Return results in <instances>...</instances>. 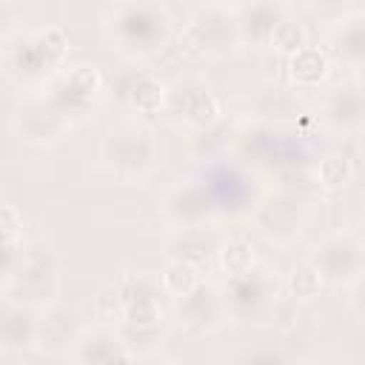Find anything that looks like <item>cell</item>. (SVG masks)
<instances>
[{"mask_svg":"<svg viewBox=\"0 0 365 365\" xmlns=\"http://www.w3.org/2000/svg\"><path fill=\"white\" fill-rule=\"evenodd\" d=\"M77 359L83 365H123L125 362V351H123V345H120V339L114 334L94 331L80 342Z\"/></svg>","mask_w":365,"mask_h":365,"instance_id":"17","label":"cell"},{"mask_svg":"<svg viewBox=\"0 0 365 365\" xmlns=\"http://www.w3.org/2000/svg\"><path fill=\"white\" fill-rule=\"evenodd\" d=\"M185 43L202 54L222 51L231 43H237V17L225 6H205L200 9L188 29H185Z\"/></svg>","mask_w":365,"mask_h":365,"instance_id":"5","label":"cell"},{"mask_svg":"<svg viewBox=\"0 0 365 365\" xmlns=\"http://www.w3.org/2000/svg\"><path fill=\"white\" fill-rule=\"evenodd\" d=\"M268 43L277 46L279 51H288V54H297L302 46H308L305 43V29L297 20H291V17H282L277 23V29L271 31V40Z\"/></svg>","mask_w":365,"mask_h":365,"instance_id":"27","label":"cell"},{"mask_svg":"<svg viewBox=\"0 0 365 365\" xmlns=\"http://www.w3.org/2000/svg\"><path fill=\"white\" fill-rule=\"evenodd\" d=\"M11 23H14V9L9 3H0V37L11 29Z\"/></svg>","mask_w":365,"mask_h":365,"instance_id":"30","label":"cell"},{"mask_svg":"<svg viewBox=\"0 0 365 365\" xmlns=\"http://www.w3.org/2000/svg\"><path fill=\"white\" fill-rule=\"evenodd\" d=\"M20 240V217L14 208L0 205V245H17Z\"/></svg>","mask_w":365,"mask_h":365,"instance_id":"28","label":"cell"},{"mask_svg":"<svg viewBox=\"0 0 365 365\" xmlns=\"http://www.w3.org/2000/svg\"><path fill=\"white\" fill-rule=\"evenodd\" d=\"M302 222H305L302 205H299V200H294L288 194L271 197L259 208V225H262V231L271 240H291V237H297L302 231Z\"/></svg>","mask_w":365,"mask_h":365,"instance_id":"10","label":"cell"},{"mask_svg":"<svg viewBox=\"0 0 365 365\" xmlns=\"http://www.w3.org/2000/svg\"><path fill=\"white\" fill-rule=\"evenodd\" d=\"M145 365H174V362H145Z\"/></svg>","mask_w":365,"mask_h":365,"instance_id":"31","label":"cell"},{"mask_svg":"<svg viewBox=\"0 0 365 365\" xmlns=\"http://www.w3.org/2000/svg\"><path fill=\"white\" fill-rule=\"evenodd\" d=\"M322 288V277L317 274V268L311 262H299L291 274H288V294L294 299H314Z\"/></svg>","mask_w":365,"mask_h":365,"instance_id":"25","label":"cell"},{"mask_svg":"<svg viewBox=\"0 0 365 365\" xmlns=\"http://www.w3.org/2000/svg\"><path fill=\"white\" fill-rule=\"evenodd\" d=\"M317 274L322 277V282H354L362 274V242L351 234H334L328 240H322L314 248V257L308 259Z\"/></svg>","mask_w":365,"mask_h":365,"instance_id":"4","label":"cell"},{"mask_svg":"<svg viewBox=\"0 0 365 365\" xmlns=\"http://www.w3.org/2000/svg\"><path fill=\"white\" fill-rule=\"evenodd\" d=\"M66 46H68V37L60 26H51V29H43L37 31L23 48L14 51V63L20 71H43V68H51L63 60L66 54Z\"/></svg>","mask_w":365,"mask_h":365,"instance_id":"9","label":"cell"},{"mask_svg":"<svg viewBox=\"0 0 365 365\" xmlns=\"http://www.w3.org/2000/svg\"><path fill=\"white\" fill-rule=\"evenodd\" d=\"M217 259H220V268L228 274V279L242 277L254 268V245L245 237H231L222 245H217Z\"/></svg>","mask_w":365,"mask_h":365,"instance_id":"19","label":"cell"},{"mask_svg":"<svg viewBox=\"0 0 365 365\" xmlns=\"http://www.w3.org/2000/svg\"><path fill=\"white\" fill-rule=\"evenodd\" d=\"M71 314L63 308H51L46 317L37 319V336L34 342H40L43 348H60L63 342H68L71 334Z\"/></svg>","mask_w":365,"mask_h":365,"instance_id":"20","label":"cell"},{"mask_svg":"<svg viewBox=\"0 0 365 365\" xmlns=\"http://www.w3.org/2000/svg\"><path fill=\"white\" fill-rule=\"evenodd\" d=\"M277 297V279L268 271H248L242 277H231L225 288V311L248 319L262 314Z\"/></svg>","mask_w":365,"mask_h":365,"instance_id":"6","label":"cell"},{"mask_svg":"<svg viewBox=\"0 0 365 365\" xmlns=\"http://www.w3.org/2000/svg\"><path fill=\"white\" fill-rule=\"evenodd\" d=\"M63 125H66L63 114H60L48 100L29 106L26 114L20 117V128H23V134H26L29 140H37V143L57 140V137L63 134Z\"/></svg>","mask_w":365,"mask_h":365,"instance_id":"15","label":"cell"},{"mask_svg":"<svg viewBox=\"0 0 365 365\" xmlns=\"http://www.w3.org/2000/svg\"><path fill=\"white\" fill-rule=\"evenodd\" d=\"M117 339L123 351H154L163 334H160V325H125Z\"/></svg>","mask_w":365,"mask_h":365,"instance_id":"26","label":"cell"},{"mask_svg":"<svg viewBox=\"0 0 365 365\" xmlns=\"http://www.w3.org/2000/svg\"><path fill=\"white\" fill-rule=\"evenodd\" d=\"M57 291V268L51 262V257L43 248L29 251L26 257H20L17 268L11 271V282H9V294L17 305H43L54 297Z\"/></svg>","mask_w":365,"mask_h":365,"instance_id":"3","label":"cell"},{"mask_svg":"<svg viewBox=\"0 0 365 365\" xmlns=\"http://www.w3.org/2000/svg\"><path fill=\"white\" fill-rule=\"evenodd\" d=\"M354 177V163L345 154H328L325 160H319L317 165V180L325 191H339L351 182Z\"/></svg>","mask_w":365,"mask_h":365,"instance_id":"24","label":"cell"},{"mask_svg":"<svg viewBox=\"0 0 365 365\" xmlns=\"http://www.w3.org/2000/svg\"><path fill=\"white\" fill-rule=\"evenodd\" d=\"M214 194L200 180H182L165 197V214L182 228H197L214 214Z\"/></svg>","mask_w":365,"mask_h":365,"instance_id":"7","label":"cell"},{"mask_svg":"<svg viewBox=\"0 0 365 365\" xmlns=\"http://www.w3.org/2000/svg\"><path fill=\"white\" fill-rule=\"evenodd\" d=\"M225 314H228L225 311V299L217 294V288L202 285V282L191 294L177 299V317L194 334H208V331L220 328Z\"/></svg>","mask_w":365,"mask_h":365,"instance_id":"8","label":"cell"},{"mask_svg":"<svg viewBox=\"0 0 365 365\" xmlns=\"http://www.w3.org/2000/svg\"><path fill=\"white\" fill-rule=\"evenodd\" d=\"M177 100H180L182 120L188 125H194V128H211L220 120V103H217V97L208 88L197 86V83L182 86Z\"/></svg>","mask_w":365,"mask_h":365,"instance_id":"14","label":"cell"},{"mask_svg":"<svg viewBox=\"0 0 365 365\" xmlns=\"http://www.w3.org/2000/svg\"><path fill=\"white\" fill-rule=\"evenodd\" d=\"M37 336V317L31 308L9 302L0 308V348L6 351H23Z\"/></svg>","mask_w":365,"mask_h":365,"instance_id":"12","label":"cell"},{"mask_svg":"<svg viewBox=\"0 0 365 365\" xmlns=\"http://www.w3.org/2000/svg\"><path fill=\"white\" fill-rule=\"evenodd\" d=\"M328 54L319 46H302L297 54H291V77L299 86H317L328 77Z\"/></svg>","mask_w":365,"mask_h":365,"instance_id":"18","label":"cell"},{"mask_svg":"<svg viewBox=\"0 0 365 365\" xmlns=\"http://www.w3.org/2000/svg\"><path fill=\"white\" fill-rule=\"evenodd\" d=\"M111 34L128 54H151L168 37V14L157 3H123L111 9Z\"/></svg>","mask_w":365,"mask_h":365,"instance_id":"1","label":"cell"},{"mask_svg":"<svg viewBox=\"0 0 365 365\" xmlns=\"http://www.w3.org/2000/svg\"><path fill=\"white\" fill-rule=\"evenodd\" d=\"M171 251H174V259L188 262V265H194V268L200 271V265H205L208 257L217 254V240H214L205 228H200V225H197V228H182V231L174 237Z\"/></svg>","mask_w":365,"mask_h":365,"instance_id":"16","label":"cell"},{"mask_svg":"<svg viewBox=\"0 0 365 365\" xmlns=\"http://www.w3.org/2000/svg\"><path fill=\"white\" fill-rule=\"evenodd\" d=\"M157 154L154 137L148 128L125 123L108 131L106 137V160L111 163V168L123 177H140L151 168Z\"/></svg>","mask_w":365,"mask_h":365,"instance_id":"2","label":"cell"},{"mask_svg":"<svg viewBox=\"0 0 365 365\" xmlns=\"http://www.w3.org/2000/svg\"><path fill=\"white\" fill-rule=\"evenodd\" d=\"M325 114H328V123L336 125V128H342V131L359 128L362 125V114H365L362 88L356 83H348V86L334 88V94L328 97Z\"/></svg>","mask_w":365,"mask_h":365,"instance_id":"13","label":"cell"},{"mask_svg":"<svg viewBox=\"0 0 365 365\" xmlns=\"http://www.w3.org/2000/svg\"><path fill=\"white\" fill-rule=\"evenodd\" d=\"M336 48H339L342 60H348L354 66H359L365 60V20L359 14L342 20V29L336 34Z\"/></svg>","mask_w":365,"mask_h":365,"instance_id":"21","label":"cell"},{"mask_svg":"<svg viewBox=\"0 0 365 365\" xmlns=\"http://www.w3.org/2000/svg\"><path fill=\"white\" fill-rule=\"evenodd\" d=\"M128 100H131V106L137 111L154 114L163 106V100H165V86L157 77H151V74H140L134 80V86L128 88Z\"/></svg>","mask_w":365,"mask_h":365,"instance_id":"23","label":"cell"},{"mask_svg":"<svg viewBox=\"0 0 365 365\" xmlns=\"http://www.w3.org/2000/svg\"><path fill=\"white\" fill-rule=\"evenodd\" d=\"M160 285H163L165 294H171V297L180 299V297L191 294V291L200 285V271H197L194 265H188V262L171 259V262L165 265V271L160 274Z\"/></svg>","mask_w":365,"mask_h":365,"instance_id":"22","label":"cell"},{"mask_svg":"<svg viewBox=\"0 0 365 365\" xmlns=\"http://www.w3.org/2000/svg\"><path fill=\"white\" fill-rule=\"evenodd\" d=\"M20 262V254H17V245H0V274L6 271H14Z\"/></svg>","mask_w":365,"mask_h":365,"instance_id":"29","label":"cell"},{"mask_svg":"<svg viewBox=\"0 0 365 365\" xmlns=\"http://www.w3.org/2000/svg\"><path fill=\"white\" fill-rule=\"evenodd\" d=\"M237 17V40L245 43H268L277 23L285 17V9L277 3H251L242 6Z\"/></svg>","mask_w":365,"mask_h":365,"instance_id":"11","label":"cell"}]
</instances>
